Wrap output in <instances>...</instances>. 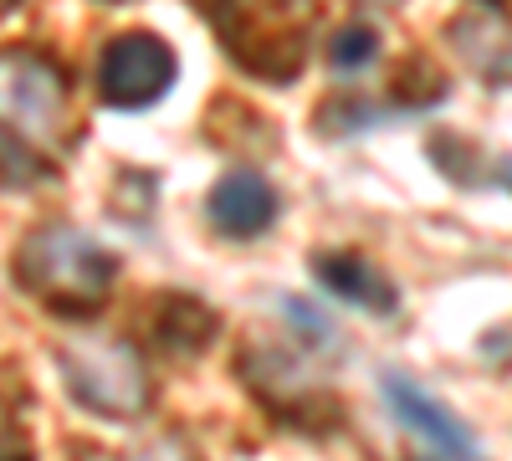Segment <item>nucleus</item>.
I'll list each match as a JSON object with an SVG mask.
<instances>
[{"mask_svg": "<svg viewBox=\"0 0 512 461\" xmlns=\"http://www.w3.org/2000/svg\"><path fill=\"white\" fill-rule=\"evenodd\" d=\"M205 11L241 72L262 82H292L303 72L318 31V0H210Z\"/></svg>", "mask_w": 512, "mask_h": 461, "instance_id": "f257e3e1", "label": "nucleus"}, {"mask_svg": "<svg viewBox=\"0 0 512 461\" xmlns=\"http://www.w3.org/2000/svg\"><path fill=\"white\" fill-rule=\"evenodd\" d=\"M118 262L113 251H103L93 236H82L72 226H36L16 246V282L26 298L41 308H52L57 318H82L93 313L113 292Z\"/></svg>", "mask_w": 512, "mask_h": 461, "instance_id": "f03ea898", "label": "nucleus"}, {"mask_svg": "<svg viewBox=\"0 0 512 461\" xmlns=\"http://www.w3.org/2000/svg\"><path fill=\"white\" fill-rule=\"evenodd\" d=\"M57 364H62V380H67L72 400L108 415V421H139L154 400L144 354L123 339L82 333V339L57 349Z\"/></svg>", "mask_w": 512, "mask_h": 461, "instance_id": "7ed1b4c3", "label": "nucleus"}, {"mask_svg": "<svg viewBox=\"0 0 512 461\" xmlns=\"http://www.w3.org/2000/svg\"><path fill=\"white\" fill-rule=\"evenodd\" d=\"M0 129L26 134L47 149L72 144L67 72L31 47H0Z\"/></svg>", "mask_w": 512, "mask_h": 461, "instance_id": "20e7f679", "label": "nucleus"}, {"mask_svg": "<svg viewBox=\"0 0 512 461\" xmlns=\"http://www.w3.org/2000/svg\"><path fill=\"white\" fill-rule=\"evenodd\" d=\"M241 380L256 390V400H262L277 421H287L297 431H313L318 436V431H328L338 421L333 395L318 390L308 374H303V364L287 359L282 349H251L241 359Z\"/></svg>", "mask_w": 512, "mask_h": 461, "instance_id": "39448f33", "label": "nucleus"}, {"mask_svg": "<svg viewBox=\"0 0 512 461\" xmlns=\"http://www.w3.org/2000/svg\"><path fill=\"white\" fill-rule=\"evenodd\" d=\"M98 88L113 108H149L175 88V52L149 31H128L108 41L98 62Z\"/></svg>", "mask_w": 512, "mask_h": 461, "instance_id": "423d86ee", "label": "nucleus"}, {"mask_svg": "<svg viewBox=\"0 0 512 461\" xmlns=\"http://www.w3.org/2000/svg\"><path fill=\"white\" fill-rule=\"evenodd\" d=\"M379 390H384V405L395 410V421H400L410 436L431 441L446 461H482L472 431H466L436 395H425V390L410 380V374H395V369H390V374L379 380Z\"/></svg>", "mask_w": 512, "mask_h": 461, "instance_id": "0eeeda50", "label": "nucleus"}, {"mask_svg": "<svg viewBox=\"0 0 512 461\" xmlns=\"http://www.w3.org/2000/svg\"><path fill=\"white\" fill-rule=\"evenodd\" d=\"M210 226L231 241H256L272 221H277V190L256 175V170H236L210 190Z\"/></svg>", "mask_w": 512, "mask_h": 461, "instance_id": "6e6552de", "label": "nucleus"}, {"mask_svg": "<svg viewBox=\"0 0 512 461\" xmlns=\"http://www.w3.org/2000/svg\"><path fill=\"white\" fill-rule=\"evenodd\" d=\"M313 272H318V282L333 292V298H344L354 308H369L379 318H390L400 308V292L390 287V277L374 272L364 257H349V251H318Z\"/></svg>", "mask_w": 512, "mask_h": 461, "instance_id": "1a4fd4ad", "label": "nucleus"}, {"mask_svg": "<svg viewBox=\"0 0 512 461\" xmlns=\"http://www.w3.org/2000/svg\"><path fill=\"white\" fill-rule=\"evenodd\" d=\"M221 333V318L210 303L190 298V292H169V298H159V313H154V344L164 354H200L210 339Z\"/></svg>", "mask_w": 512, "mask_h": 461, "instance_id": "9d476101", "label": "nucleus"}, {"mask_svg": "<svg viewBox=\"0 0 512 461\" xmlns=\"http://www.w3.org/2000/svg\"><path fill=\"white\" fill-rule=\"evenodd\" d=\"M41 180H52V164L26 149L11 129H0V190H31Z\"/></svg>", "mask_w": 512, "mask_h": 461, "instance_id": "9b49d317", "label": "nucleus"}, {"mask_svg": "<svg viewBox=\"0 0 512 461\" xmlns=\"http://www.w3.org/2000/svg\"><path fill=\"white\" fill-rule=\"evenodd\" d=\"M374 57H379V31L364 26V21L338 26V31L328 36V62H333V72H364Z\"/></svg>", "mask_w": 512, "mask_h": 461, "instance_id": "f8f14e48", "label": "nucleus"}, {"mask_svg": "<svg viewBox=\"0 0 512 461\" xmlns=\"http://www.w3.org/2000/svg\"><path fill=\"white\" fill-rule=\"evenodd\" d=\"M282 313H287V328H292L308 349H333V344H338V328H333L328 313H318L308 298H287Z\"/></svg>", "mask_w": 512, "mask_h": 461, "instance_id": "ddd939ff", "label": "nucleus"}, {"mask_svg": "<svg viewBox=\"0 0 512 461\" xmlns=\"http://www.w3.org/2000/svg\"><path fill=\"white\" fill-rule=\"evenodd\" d=\"M431 154H436V164L451 175V180H461V185H482V175H477V164H487L466 139H451V134H441V139H431Z\"/></svg>", "mask_w": 512, "mask_h": 461, "instance_id": "4468645a", "label": "nucleus"}, {"mask_svg": "<svg viewBox=\"0 0 512 461\" xmlns=\"http://www.w3.org/2000/svg\"><path fill=\"white\" fill-rule=\"evenodd\" d=\"M0 461H36L31 436H26V426H21V415H16L11 400H0Z\"/></svg>", "mask_w": 512, "mask_h": 461, "instance_id": "2eb2a0df", "label": "nucleus"}, {"mask_svg": "<svg viewBox=\"0 0 512 461\" xmlns=\"http://www.w3.org/2000/svg\"><path fill=\"white\" fill-rule=\"evenodd\" d=\"M123 461H200V456H195V446L185 436H159V441L139 446L134 456H123Z\"/></svg>", "mask_w": 512, "mask_h": 461, "instance_id": "dca6fc26", "label": "nucleus"}, {"mask_svg": "<svg viewBox=\"0 0 512 461\" xmlns=\"http://www.w3.org/2000/svg\"><path fill=\"white\" fill-rule=\"evenodd\" d=\"M16 11V0H0V16H11Z\"/></svg>", "mask_w": 512, "mask_h": 461, "instance_id": "f3484780", "label": "nucleus"}, {"mask_svg": "<svg viewBox=\"0 0 512 461\" xmlns=\"http://www.w3.org/2000/svg\"><path fill=\"white\" fill-rule=\"evenodd\" d=\"M369 6H395V0H369Z\"/></svg>", "mask_w": 512, "mask_h": 461, "instance_id": "a211bd4d", "label": "nucleus"}]
</instances>
